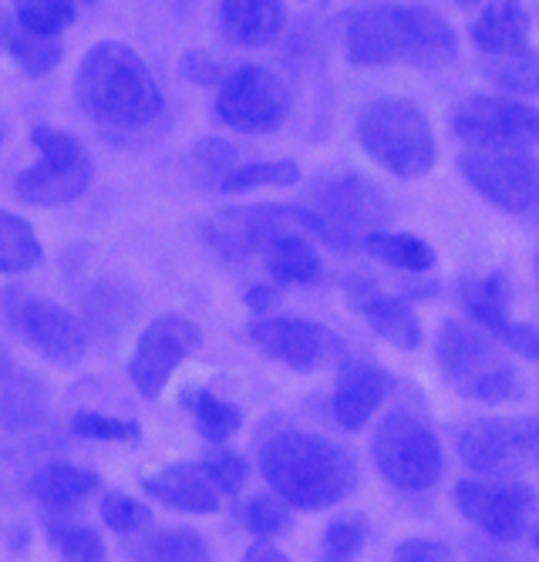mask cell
Returning a JSON list of instances; mask_svg holds the SVG:
<instances>
[{"label": "cell", "instance_id": "cell-1", "mask_svg": "<svg viewBox=\"0 0 539 562\" xmlns=\"http://www.w3.org/2000/svg\"><path fill=\"white\" fill-rule=\"evenodd\" d=\"M348 58L355 65H412L446 68L459 55L452 24L418 4H371L358 8L345 27Z\"/></svg>", "mask_w": 539, "mask_h": 562}, {"label": "cell", "instance_id": "cell-2", "mask_svg": "<svg viewBox=\"0 0 539 562\" xmlns=\"http://www.w3.org/2000/svg\"><path fill=\"white\" fill-rule=\"evenodd\" d=\"M260 472L287 505L307 513L345 502L358 488L355 458L340 445L307 431L273 435L260 448Z\"/></svg>", "mask_w": 539, "mask_h": 562}, {"label": "cell", "instance_id": "cell-3", "mask_svg": "<svg viewBox=\"0 0 539 562\" xmlns=\"http://www.w3.org/2000/svg\"><path fill=\"white\" fill-rule=\"evenodd\" d=\"M75 88L85 115L112 128H142L156 122L166 105L149 65L122 41H98L88 47Z\"/></svg>", "mask_w": 539, "mask_h": 562}, {"label": "cell", "instance_id": "cell-4", "mask_svg": "<svg viewBox=\"0 0 539 562\" xmlns=\"http://www.w3.org/2000/svg\"><path fill=\"white\" fill-rule=\"evenodd\" d=\"M358 138L368 156L398 179L425 176L435 166L428 119L405 98H378L358 115Z\"/></svg>", "mask_w": 539, "mask_h": 562}, {"label": "cell", "instance_id": "cell-5", "mask_svg": "<svg viewBox=\"0 0 539 562\" xmlns=\"http://www.w3.org/2000/svg\"><path fill=\"white\" fill-rule=\"evenodd\" d=\"M435 357L446 381L472 401L503 404L516 394V371L499 347L462 321H449L438 330Z\"/></svg>", "mask_w": 539, "mask_h": 562}, {"label": "cell", "instance_id": "cell-6", "mask_svg": "<svg viewBox=\"0 0 539 562\" xmlns=\"http://www.w3.org/2000/svg\"><path fill=\"white\" fill-rule=\"evenodd\" d=\"M378 472L405 492H428L442 479V445L412 412H391L371 441Z\"/></svg>", "mask_w": 539, "mask_h": 562}, {"label": "cell", "instance_id": "cell-7", "mask_svg": "<svg viewBox=\"0 0 539 562\" xmlns=\"http://www.w3.org/2000/svg\"><path fill=\"white\" fill-rule=\"evenodd\" d=\"M31 142L41 151V162L14 179V192L31 206H65L78 199L91 182V156L85 145L52 125H37Z\"/></svg>", "mask_w": 539, "mask_h": 562}, {"label": "cell", "instance_id": "cell-8", "mask_svg": "<svg viewBox=\"0 0 539 562\" xmlns=\"http://www.w3.org/2000/svg\"><path fill=\"white\" fill-rule=\"evenodd\" d=\"M462 462L485 475L509 482L539 465V418H485L459 431Z\"/></svg>", "mask_w": 539, "mask_h": 562}, {"label": "cell", "instance_id": "cell-9", "mask_svg": "<svg viewBox=\"0 0 539 562\" xmlns=\"http://www.w3.org/2000/svg\"><path fill=\"white\" fill-rule=\"evenodd\" d=\"M456 138L475 151H526L539 142V112L499 94H469L449 115Z\"/></svg>", "mask_w": 539, "mask_h": 562}, {"label": "cell", "instance_id": "cell-10", "mask_svg": "<svg viewBox=\"0 0 539 562\" xmlns=\"http://www.w3.org/2000/svg\"><path fill=\"white\" fill-rule=\"evenodd\" d=\"M8 317L18 327V334L58 368H75L85 350H88V334L85 324L68 314L65 306H58L55 300L34 296L31 290H8L4 296Z\"/></svg>", "mask_w": 539, "mask_h": 562}, {"label": "cell", "instance_id": "cell-11", "mask_svg": "<svg viewBox=\"0 0 539 562\" xmlns=\"http://www.w3.org/2000/svg\"><path fill=\"white\" fill-rule=\"evenodd\" d=\"M216 115L236 132L267 135V132H277L287 122L290 91L267 68H257V65L236 68L233 75H226L220 81Z\"/></svg>", "mask_w": 539, "mask_h": 562}, {"label": "cell", "instance_id": "cell-12", "mask_svg": "<svg viewBox=\"0 0 539 562\" xmlns=\"http://www.w3.org/2000/svg\"><path fill=\"white\" fill-rule=\"evenodd\" d=\"M456 505L462 516L485 536L496 542H516L536 505V495L529 485L509 479V482H475L465 479L456 485Z\"/></svg>", "mask_w": 539, "mask_h": 562}, {"label": "cell", "instance_id": "cell-13", "mask_svg": "<svg viewBox=\"0 0 539 562\" xmlns=\"http://www.w3.org/2000/svg\"><path fill=\"white\" fill-rule=\"evenodd\" d=\"M465 182L506 213H526L539 199V169L526 151H465Z\"/></svg>", "mask_w": 539, "mask_h": 562}, {"label": "cell", "instance_id": "cell-14", "mask_svg": "<svg viewBox=\"0 0 539 562\" xmlns=\"http://www.w3.org/2000/svg\"><path fill=\"white\" fill-rule=\"evenodd\" d=\"M203 344V334L192 321L166 314L156 317L149 327L142 330L138 347L132 353V384L145 394V397H159L162 387L169 384L172 371L186 361L189 353H195V347Z\"/></svg>", "mask_w": 539, "mask_h": 562}, {"label": "cell", "instance_id": "cell-15", "mask_svg": "<svg viewBox=\"0 0 539 562\" xmlns=\"http://www.w3.org/2000/svg\"><path fill=\"white\" fill-rule=\"evenodd\" d=\"M250 337L263 353L293 371H317L345 353V344L334 330L301 317H263L250 327Z\"/></svg>", "mask_w": 539, "mask_h": 562}, {"label": "cell", "instance_id": "cell-16", "mask_svg": "<svg viewBox=\"0 0 539 562\" xmlns=\"http://www.w3.org/2000/svg\"><path fill=\"white\" fill-rule=\"evenodd\" d=\"M314 213L340 229L345 236H358L364 229L378 233L391 220V202L388 195L364 176H340L317 189L314 195Z\"/></svg>", "mask_w": 539, "mask_h": 562}, {"label": "cell", "instance_id": "cell-17", "mask_svg": "<svg viewBox=\"0 0 539 562\" xmlns=\"http://www.w3.org/2000/svg\"><path fill=\"white\" fill-rule=\"evenodd\" d=\"M290 226H301V210L287 206H254V210H226L210 226V243L223 257H250L257 249H267L277 236L290 233Z\"/></svg>", "mask_w": 539, "mask_h": 562}, {"label": "cell", "instance_id": "cell-18", "mask_svg": "<svg viewBox=\"0 0 539 562\" xmlns=\"http://www.w3.org/2000/svg\"><path fill=\"white\" fill-rule=\"evenodd\" d=\"M395 381L384 368H374V364H348L337 378V387H334V397H330V415L340 428L348 431H358L368 425V418L378 412L384 404V397L391 394Z\"/></svg>", "mask_w": 539, "mask_h": 562}, {"label": "cell", "instance_id": "cell-19", "mask_svg": "<svg viewBox=\"0 0 539 562\" xmlns=\"http://www.w3.org/2000/svg\"><path fill=\"white\" fill-rule=\"evenodd\" d=\"M348 303L364 314L368 327L378 337H384L388 344H395L402 350H415L422 344L418 317L412 314V306L402 296H388L364 280H351L348 283Z\"/></svg>", "mask_w": 539, "mask_h": 562}, {"label": "cell", "instance_id": "cell-20", "mask_svg": "<svg viewBox=\"0 0 539 562\" xmlns=\"http://www.w3.org/2000/svg\"><path fill=\"white\" fill-rule=\"evenodd\" d=\"M142 485L153 498L179 508V513L213 516L220 508V492L210 485L203 465H169L159 475H149Z\"/></svg>", "mask_w": 539, "mask_h": 562}, {"label": "cell", "instance_id": "cell-21", "mask_svg": "<svg viewBox=\"0 0 539 562\" xmlns=\"http://www.w3.org/2000/svg\"><path fill=\"white\" fill-rule=\"evenodd\" d=\"M220 27L233 44L260 47L283 27V4L277 0H226L220 4Z\"/></svg>", "mask_w": 539, "mask_h": 562}, {"label": "cell", "instance_id": "cell-22", "mask_svg": "<svg viewBox=\"0 0 539 562\" xmlns=\"http://www.w3.org/2000/svg\"><path fill=\"white\" fill-rule=\"evenodd\" d=\"M472 41L485 58H503L529 47V14L523 4H489L475 24Z\"/></svg>", "mask_w": 539, "mask_h": 562}, {"label": "cell", "instance_id": "cell-23", "mask_svg": "<svg viewBox=\"0 0 539 562\" xmlns=\"http://www.w3.org/2000/svg\"><path fill=\"white\" fill-rule=\"evenodd\" d=\"M44 407H47V391L34 374L11 371L8 378H0V428L8 431L31 428L44 418Z\"/></svg>", "mask_w": 539, "mask_h": 562}, {"label": "cell", "instance_id": "cell-24", "mask_svg": "<svg viewBox=\"0 0 539 562\" xmlns=\"http://www.w3.org/2000/svg\"><path fill=\"white\" fill-rule=\"evenodd\" d=\"M94 488H98L94 472L78 469V465H65V462L44 465L31 482L34 498L47 508H71V505L85 502Z\"/></svg>", "mask_w": 539, "mask_h": 562}, {"label": "cell", "instance_id": "cell-25", "mask_svg": "<svg viewBox=\"0 0 539 562\" xmlns=\"http://www.w3.org/2000/svg\"><path fill=\"white\" fill-rule=\"evenodd\" d=\"M267 270L277 283H311L321 277V257L317 249L297 236V233H283L263 249Z\"/></svg>", "mask_w": 539, "mask_h": 562}, {"label": "cell", "instance_id": "cell-26", "mask_svg": "<svg viewBox=\"0 0 539 562\" xmlns=\"http://www.w3.org/2000/svg\"><path fill=\"white\" fill-rule=\"evenodd\" d=\"M459 296H462V306L465 314L485 327L489 334H496L509 317H506V306H509V286L499 273L493 277H472V280H462L459 283Z\"/></svg>", "mask_w": 539, "mask_h": 562}, {"label": "cell", "instance_id": "cell-27", "mask_svg": "<svg viewBox=\"0 0 539 562\" xmlns=\"http://www.w3.org/2000/svg\"><path fill=\"white\" fill-rule=\"evenodd\" d=\"M368 252H374L378 260H384L388 267L405 270V273H425L435 267V249L428 243H422L418 236L408 233H368L364 236Z\"/></svg>", "mask_w": 539, "mask_h": 562}, {"label": "cell", "instance_id": "cell-28", "mask_svg": "<svg viewBox=\"0 0 539 562\" xmlns=\"http://www.w3.org/2000/svg\"><path fill=\"white\" fill-rule=\"evenodd\" d=\"M44 260L41 239L34 236L31 223L0 210V273H27Z\"/></svg>", "mask_w": 539, "mask_h": 562}, {"label": "cell", "instance_id": "cell-29", "mask_svg": "<svg viewBox=\"0 0 539 562\" xmlns=\"http://www.w3.org/2000/svg\"><path fill=\"white\" fill-rule=\"evenodd\" d=\"M138 562H213L210 546L195 529H162L135 549Z\"/></svg>", "mask_w": 539, "mask_h": 562}, {"label": "cell", "instance_id": "cell-30", "mask_svg": "<svg viewBox=\"0 0 539 562\" xmlns=\"http://www.w3.org/2000/svg\"><path fill=\"white\" fill-rule=\"evenodd\" d=\"M4 37H8V47H11V58H14L31 78H41V75H47V71H55L58 61H61V41H58V37L31 34V31H24L21 24H8V27H4Z\"/></svg>", "mask_w": 539, "mask_h": 562}, {"label": "cell", "instance_id": "cell-31", "mask_svg": "<svg viewBox=\"0 0 539 562\" xmlns=\"http://www.w3.org/2000/svg\"><path fill=\"white\" fill-rule=\"evenodd\" d=\"M485 75L509 94H539V55L532 44L503 58H485Z\"/></svg>", "mask_w": 539, "mask_h": 562}, {"label": "cell", "instance_id": "cell-32", "mask_svg": "<svg viewBox=\"0 0 539 562\" xmlns=\"http://www.w3.org/2000/svg\"><path fill=\"white\" fill-rule=\"evenodd\" d=\"M301 182V166L280 159V162H254V166H239L233 169L223 182L220 192L226 195H239V192H254L263 186H297Z\"/></svg>", "mask_w": 539, "mask_h": 562}, {"label": "cell", "instance_id": "cell-33", "mask_svg": "<svg viewBox=\"0 0 539 562\" xmlns=\"http://www.w3.org/2000/svg\"><path fill=\"white\" fill-rule=\"evenodd\" d=\"M47 539H52L65 562H105L109 555L102 536L81 522H52L47 526Z\"/></svg>", "mask_w": 539, "mask_h": 562}, {"label": "cell", "instance_id": "cell-34", "mask_svg": "<svg viewBox=\"0 0 539 562\" xmlns=\"http://www.w3.org/2000/svg\"><path fill=\"white\" fill-rule=\"evenodd\" d=\"M189 407L195 412V425H200L203 438H210V441H226V438L243 425L239 407H233V404L213 397L210 391L189 394Z\"/></svg>", "mask_w": 539, "mask_h": 562}, {"label": "cell", "instance_id": "cell-35", "mask_svg": "<svg viewBox=\"0 0 539 562\" xmlns=\"http://www.w3.org/2000/svg\"><path fill=\"white\" fill-rule=\"evenodd\" d=\"M14 14L24 31L41 34V37H58V31L71 27L75 21V8L65 4V0H24Z\"/></svg>", "mask_w": 539, "mask_h": 562}, {"label": "cell", "instance_id": "cell-36", "mask_svg": "<svg viewBox=\"0 0 539 562\" xmlns=\"http://www.w3.org/2000/svg\"><path fill=\"white\" fill-rule=\"evenodd\" d=\"M102 522L112 529V532H122V536H132V532H142L145 526L153 522V513L145 508L138 498L125 495V492H109L102 498Z\"/></svg>", "mask_w": 539, "mask_h": 562}, {"label": "cell", "instance_id": "cell-37", "mask_svg": "<svg viewBox=\"0 0 539 562\" xmlns=\"http://www.w3.org/2000/svg\"><path fill=\"white\" fill-rule=\"evenodd\" d=\"M364 522L361 519H340L324 532V546H321V559L324 562H351L361 549H364Z\"/></svg>", "mask_w": 539, "mask_h": 562}, {"label": "cell", "instance_id": "cell-38", "mask_svg": "<svg viewBox=\"0 0 539 562\" xmlns=\"http://www.w3.org/2000/svg\"><path fill=\"white\" fill-rule=\"evenodd\" d=\"M71 431L78 438H94V441H138L142 435L138 422H119V418H105L94 412H78L71 418Z\"/></svg>", "mask_w": 539, "mask_h": 562}, {"label": "cell", "instance_id": "cell-39", "mask_svg": "<svg viewBox=\"0 0 539 562\" xmlns=\"http://www.w3.org/2000/svg\"><path fill=\"white\" fill-rule=\"evenodd\" d=\"M247 529L260 539H273L283 529H290V513L287 502H277L270 495H260L247 505Z\"/></svg>", "mask_w": 539, "mask_h": 562}, {"label": "cell", "instance_id": "cell-40", "mask_svg": "<svg viewBox=\"0 0 539 562\" xmlns=\"http://www.w3.org/2000/svg\"><path fill=\"white\" fill-rule=\"evenodd\" d=\"M203 472H206L210 485L223 495H236L243 488V482H247V462L233 451H220L216 458L203 462Z\"/></svg>", "mask_w": 539, "mask_h": 562}, {"label": "cell", "instance_id": "cell-41", "mask_svg": "<svg viewBox=\"0 0 539 562\" xmlns=\"http://www.w3.org/2000/svg\"><path fill=\"white\" fill-rule=\"evenodd\" d=\"M395 562H456L452 549L431 539H405L395 549Z\"/></svg>", "mask_w": 539, "mask_h": 562}, {"label": "cell", "instance_id": "cell-42", "mask_svg": "<svg viewBox=\"0 0 539 562\" xmlns=\"http://www.w3.org/2000/svg\"><path fill=\"white\" fill-rule=\"evenodd\" d=\"M496 337H499L509 350H516L519 357H526V361H539V330H536V327L506 321V324L496 330Z\"/></svg>", "mask_w": 539, "mask_h": 562}, {"label": "cell", "instance_id": "cell-43", "mask_svg": "<svg viewBox=\"0 0 539 562\" xmlns=\"http://www.w3.org/2000/svg\"><path fill=\"white\" fill-rule=\"evenodd\" d=\"M233 156H236V151H233L226 142H203L200 148H195V162L206 166V179H213L216 189H220V182L226 179L223 169L233 162Z\"/></svg>", "mask_w": 539, "mask_h": 562}, {"label": "cell", "instance_id": "cell-44", "mask_svg": "<svg viewBox=\"0 0 539 562\" xmlns=\"http://www.w3.org/2000/svg\"><path fill=\"white\" fill-rule=\"evenodd\" d=\"M182 75L195 85H213V81H220V61L210 58L206 50H189L182 58Z\"/></svg>", "mask_w": 539, "mask_h": 562}, {"label": "cell", "instance_id": "cell-45", "mask_svg": "<svg viewBox=\"0 0 539 562\" xmlns=\"http://www.w3.org/2000/svg\"><path fill=\"white\" fill-rule=\"evenodd\" d=\"M243 562H290L280 549H273L270 542H257L247 549V555H243Z\"/></svg>", "mask_w": 539, "mask_h": 562}, {"label": "cell", "instance_id": "cell-46", "mask_svg": "<svg viewBox=\"0 0 539 562\" xmlns=\"http://www.w3.org/2000/svg\"><path fill=\"white\" fill-rule=\"evenodd\" d=\"M277 300H280V296H277V290H273V286H254V290L247 293V303L254 306L257 314H267Z\"/></svg>", "mask_w": 539, "mask_h": 562}, {"label": "cell", "instance_id": "cell-47", "mask_svg": "<svg viewBox=\"0 0 539 562\" xmlns=\"http://www.w3.org/2000/svg\"><path fill=\"white\" fill-rule=\"evenodd\" d=\"M469 555H472V562H519V559H506L493 549H479L475 542H469Z\"/></svg>", "mask_w": 539, "mask_h": 562}, {"label": "cell", "instance_id": "cell-48", "mask_svg": "<svg viewBox=\"0 0 539 562\" xmlns=\"http://www.w3.org/2000/svg\"><path fill=\"white\" fill-rule=\"evenodd\" d=\"M14 371V361H11V353L4 350V344H0V378H8Z\"/></svg>", "mask_w": 539, "mask_h": 562}, {"label": "cell", "instance_id": "cell-49", "mask_svg": "<svg viewBox=\"0 0 539 562\" xmlns=\"http://www.w3.org/2000/svg\"><path fill=\"white\" fill-rule=\"evenodd\" d=\"M532 542H536V549H539V529H536V539H532Z\"/></svg>", "mask_w": 539, "mask_h": 562}, {"label": "cell", "instance_id": "cell-50", "mask_svg": "<svg viewBox=\"0 0 539 562\" xmlns=\"http://www.w3.org/2000/svg\"><path fill=\"white\" fill-rule=\"evenodd\" d=\"M536 277H539V257H536Z\"/></svg>", "mask_w": 539, "mask_h": 562}, {"label": "cell", "instance_id": "cell-51", "mask_svg": "<svg viewBox=\"0 0 539 562\" xmlns=\"http://www.w3.org/2000/svg\"><path fill=\"white\" fill-rule=\"evenodd\" d=\"M0 142H4V132H0Z\"/></svg>", "mask_w": 539, "mask_h": 562}, {"label": "cell", "instance_id": "cell-52", "mask_svg": "<svg viewBox=\"0 0 539 562\" xmlns=\"http://www.w3.org/2000/svg\"><path fill=\"white\" fill-rule=\"evenodd\" d=\"M0 27H8V24H4V21H0Z\"/></svg>", "mask_w": 539, "mask_h": 562}]
</instances>
